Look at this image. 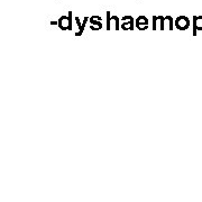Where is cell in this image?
<instances>
[{
	"label": "cell",
	"mask_w": 202,
	"mask_h": 202,
	"mask_svg": "<svg viewBox=\"0 0 202 202\" xmlns=\"http://www.w3.org/2000/svg\"><path fill=\"white\" fill-rule=\"evenodd\" d=\"M158 20H159V29L161 30H164V28H165V17H163V16H158Z\"/></svg>",
	"instance_id": "9"
},
{
	"label": "cell",
	"mask_w": 202,
	"mask_h": 202,
	"mask_svg": "<svg viewBox=\"0 0 202 202\" xmlns=\"http://www.w3.org/2000/svg\"><path fill=\"white\" fill-rule=\"evenodd\" d=\"M75 22H76V24H78V26H79V32L75 33V36H81L82 34H83V32H84V28H85L86 23L89 22V18H88V17H84L83 23L81 24L80 18H79V17H75Z\"/></svg>",
	"instance_id": "4"
},
{
	"label": "cell",
	"mask_w": 202,
	"mask_h": 202,
	"mask_svg": "<svg viewBox=\"0 0 202 202\" xmlns=\"http://www.w3.org/2000/svg\"><path fill=\"white\" fill-rule=\"evenodd\" d=\"M175 27L180 30H185L190 26V20L186 16H179L178 18L174 20Z\"/></svg>",
	"instance_id": "2"
},
{
	"label": "cell",
	"mask_w": 202,
	"mask_h": 202,
	"mask_svg": "<svg viewBox=\"0 0 202 202\" xmlns=\"http://www.w3.org/2000/svg\"><path fill=\"white\" fill-rule=\"evenodd\" d=\"M90 29H92V30H99V29H101L100 27H98V26H93V25H90Z\"/></svg>",
	"instance_id": "13"
},
{
	"label": "cell",
	"mask_w": 202,
	"mask_h": 202,
	"mask_svg": "<svg viewBox=\"0 0 202 202\" xmlns=\"http://www.w3.org/2000/svg\"><path fill=\"white\" fill-rule=\"evenodd\" d=\"M51 25H59V22H55V20H52Z\"/></svg>",
	"instance_id": "15"
},
{
	"label": "cell",
	"mask_w": 202,
	"mask_h": 202,
	"mask_svg": "<svg viewBox=\"0 0 202 202\" xmlns=\"http://www.w3.org/2000/svg\"><path fill=\"white\" fill-rule=\"evenodd\" d=\"M135 26V20H130V22H126V23H121L120 28L124 30H132Z\"/></svg>",
	"instance_id": "8"
},
{
	"label": "cell",
	"mask_w": 202,
	"mask_h": 202,
	"mask_svg": "<svg viewBox=\"0 0 202 202\" xmlns=\"http://www.w3.org/2000/svg\"><path fill=\"white\" fill-rule=\"evenodd\" d=\"M119 20L120 19L117 16H110V11H107V29L110 30L111 29V23L115 24V29L118 30L120 25H119Z\"/></svg>",
	"instance_id": "3"
},
{
	"label": "cell",
	"mask_w": 202,
	"mask_h": 202,
	"mask_svg": "<svg viewBox=\"0 0 202 202\" xmlns=\"http://www.w3.org/2000/svg\"><path fill=\"white\" fill-rule=\"evenodd\" d=\"M148 28V26H137V29H139V30H145V29H147Z\"/></svg>",
	"instance_id": "14"
},
{
	"label": "cell",
	"mask_w": 202,
	"mask_h": 202,
	"mask_svg": "<svg viewBox=\"0 0 202 202\" xmlns=\"http://www.w3.org/2000/svg\"><path fill=\"white\" fill-rule=\"evenodd\" d=\"M148 19H147V17H145V16H138L137 18H136V20H135V26L137 27V26H148Z\"/></svg>",
	"instance_id": "6"
},
{
	"label": "cell",
	"mask_w": 202,
	"mask_h": 202,
	"mask_svg": "<svg viewBox=\"0 0 202 202\" xmlns=\"http://www.w3.org/2000/svg\"><path fill=\"white\" fill-rule=\"evenodd\" d=\"M130 20H135V19L132 18V16H124V17H122V18H121V22H122V23L130 22Z\"/></svg>",
	"instance_id": "11"
},
{
	"label": "cell",
	"mask_w": 202,
	"mask_h": 202,
	"mask_svg": "<svg viewBox=\"0 0 202 202\" xmlns=\"http://www.w3.org/2000/svg\"><path fill=\"white\" fill-rule=\"evenodd\" d=\"M198 30H202V16L193 17V35H197Z\"/></svg>",
	"instance_id": "5"
},
{
	"label": "cell",
	"mask_w": 202,
	"mask_h": 202,
	"mask_svg": "<svg viewBox=\"0 0 202 202\" xmlns=\"http://www.w3.org/2000/svg\"><path fill=\"white\" fill-rule=\"evenodd\" d=\"M57 22H59L60 29L72 30V11H69L67 16H61Z\"/></svg>",
	"instance_id": "1"
},
{
	"label": "cell",
	"mask_w": 202,
	"mask_h": 202,
	"mask_svg": "<svg viewBox=\"0 0 202 202\" xmlns=\"http://www.w3.org/2000/svg\"><path fill=\"white\" fill-rule=\"evenodd\" d=\"M165 18H166V20L168 22V29L172 30L173 29V24H174V20H173V18L171 16H166Z\"/></svg>",
	"instance_id": "10"
},
{
	"label": "cell",
	"mask_w": 202,
	"mask_h": 202,
	"mask_svg": "<svg viewBox=\"0 0 202 202\" xmlns=\"http://www.w3.org/2000/svg\"><path fill=\"white\" fill-rule=\"evenodd\" d=\"M90 25H93V26H98L100 28H102V23H101V17L99 16H92L89 18Z\"/></svg>",
	"instance_id": "7"
},
{
	"label": "cell",
	"mask_w": 202,
	"mask_h": 202,
	"mask_svg": "<svg viewBox=\"0 0 202 202\" xmlns=\"http://www.w3.org/2000/svg\"><path fill=\"white\" fill-rule=\"evenodd\" d=\"M157 28V16H153V29Z\"/></svg>",
	"instance_id": "12"
}]
</instances>
